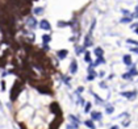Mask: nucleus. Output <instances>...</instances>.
<instances>
[{
  "mask_svg": "<svg viewBox=\"0 0 138 129\" xmlns=\"http://www.w3.org/2000/svg\"><path fill=\"white\" fill-rule=\"evenodd\" d=\"M132 20H133V16L130 14L129 17H122V19H121V23H130Z\"/></svg>",
  "mask_w": 138,
  "mask_h": 129,
  "instance_id": "22",
  "label": "nucleus"
},
{
  "mask_svg": "<svg viewBox=\"0 0 138 129\" xmlns=\"http://www.w3.org/2000/svg\"><path fill=\"white\" fill-rule=\"evenodd\" d=\"M134 32H135V33H137V34H138V28H137V29H135V30H134Z\"/></svg>",
  "mask_w": 138,
  "mask_h": 129,
  "instance_id": "33",
  "label": "nucleus"
},
{
  "mask_svg": "<svg viewBox=\"0 0 138 129\" xmlns=\"http://www.w3.org/2000/svg\"><path fill=\"white\" fill-rule=\"evenodd\" d=\"M26 25H28L30 29H36V26H37V20H36L34 17H29L28 20H26Z\"/></svg>",
  "mask_w": 138,
  "mask_h": 129,
  "instance_id": "5",
  "label": "nucleus"
},
{
  "mask_svg": "<svg viewBox=\"0 0 138 129\" xmlns=\"http://www.w3.org/2000/svg\"><path fill=\"white\" fill-rule=\"evenodd\" d=\"M50 111L57 116H62V111H61V107L58 105V103H51L50 104Z\"/></svg>",
  "mask_w": 138,
  "mask_h": 129,
  "instance_id": "2",
  "label": "nucleus"
},
{
  "mask_svg": "<svg viewBox=\"0 0 138 129\" xmlns=\"http://www.w3.org/2000/svg\"><path fill=\"white\" fill-rule=\"evenodd\" d=\"M129 74L132 75V76H133V75H137V70H135V69H132V70L129 71Z\"/></svg>",
  "mask_w": 138,
  "mask_h": 129,
  "instance_id": "29",
  "label": "nucleus"
},
{
  "mask_svg": "<svg viewBox=\"0 0 138 129\" xmlns=\"http://www.w3.org/2000/svg\"><path fill=\"white\" fill-rule=\"evenodd\" d=\"M122 59H124V63H125V65H128V66H130V65H132V57H130L129 54L124 55V58H122Z\"/></svg>",
  "mask_w": 138,
  "mask_h": 129,
  "instance_id": "13",
  "label": "nucleus"
},
{
  "mask_svg": "<svg viewBox=\"0 0 138 129\" xmlns=\"http://www.w3.org/2000/svg\"><path fill=\"white\" fill-rule=\"evenodd\" d=\"M91 108H92V104H91V103H87V104H86V108H84V111L88 113V112L91 111Z\"/></svg>",
  "mask_w": 138,
  "mask_h": 129,
  "instance_id": "25",
  "label": "nucleus"
},
{
  "mask_svg": "<svg viewBox=\"0 0 138 129\" xmlns=\"http://www.w3.org/2000/svg\"><path fill=\"white\" fill-rule=\"evenodd\" d=\"M112 129H117V126H113V128Z\"/></svg>",
  "mask_w": 138,
  "mask_h": 129,
  "instance_id": "34",
  "label": "nucleus"
},
{
  "mask_svg": "<svg viewBox=\"0 0 138 129\" xmlns=\"http://www.w3.org/2000/svg\"><path fill=\"white\" fill-rule=\"evenodd\" d=\"M96 75H97V74H90V75L87 76V80H93V79L96 78Z\"/></svg>",
  "mask_w": 138,
  "mask_h": 129,
  "instance_id": "26",
  "label": "nucleus"
},
{
  "mask_svg": "<svg viewBox=\"0 0 138 129\" xmlns=\"http://www.w3.org/2000/svg\"><path fill=\"white\" fill-rule=\"evenodd\" d=\"M72 23H63V21H59L58 23V26L59 28H63V26H68V25H71Z\"/></svg>",
  "mask_w": 138,
  "mask_h": 129,
  "instance_id": "23",
  "label": "nucleus"
},
{
  "mask_svg": "<svg viewBox=\"0 0 138 129\" xmlns=\"http://www.w3.org/2000/svg\"><path fill=\"white\" fill-rule=\"evenodd\" d=\"M103 63H105L104 57H97L96 62H95V63H92V66H99V65H103Z\"/></svg>",
  "mask_w": 138,
  "mask_h": 129,
  "instance_id": "12",
  "label": "nucleus"
},
{
  "mask_svg": "<svg viewBox=\"0 0 138 129\" xmlns=\"http://www.w3.org/2000/svg\"><path fill=\"white\" fill-rule=\"evenodd\" d=\"M42 41H43V43H49V42L51 41L50 34H43V36H42Z\"/></svg>",
  "mask_w": 138,
  "mask_h": 129,
  "instance_id": "18",
  "label": "nucleus"
},
{
  "mask_svg": "<svg viewBox=\"0 0 138 129\" xmlns=\"http://www.w3.org/2000/svg\"><path fill=\"white\" fill-rule=\"evenodd\" d=\"M133 52H135V53H138V48H134V49H132Z\"/></svg>",
  "mask_w": 138,
  "mask_h": 129,
  "instance_id": "32",
  "label": "nucleus"
},
{
  "mask_svg": "<svg viewBox=\"0 0 138 129\" xmlns=\"http://www.w3.org/2000/svg\"><path fill=\"white\" fill-rule=\"evenodd\" d=\"M92 95H93V96H95V99H96V100H97V101H99V103H100V104H103V103H104V100H103L101 98H99V96H97V95L95 94V92H92ZM99 103H97V104H99Z\"/></svg>",
  "mask_w": 138,
  "mask_h": 129,
  "instance_id": "24",
  "label": "nucleus"
},
{
  "mask_svg": "<svg viewBox=\"0 0 138 129\" xmlns=\"http://www.w3.org/2000/svg\"><path fill=\"white\" fill-rule=\"evenodd\" d=\"M76 71H78V62H76V61H72V62L70 63V72L71 74H75Z\"/></svg>",
  "mask_w": 138,
  "mask_h": 129,
  "instance_id": "10",
  "label": "nucleus"
},
{
  "mask_svg": "<svg viewBox=\"0 0 138 129\" xmlns=\"http://www.w3.org/2000/svg\"><path fill=\"white\" fill-rule=\"evenodd\" d=\"M84 59H86V62L87 63H92V59H91V54H90V52H86V54H84Z\"/></svg>",
  "mask_w": 138,
  "mask_h": 129,
  "instance_id": "17",
  "label": "nucleus"
},
{
  "mask_svg": "<svg viewBox=\"0 0 138 129\" xmlns=\"http://www.w3.org/2000/svg\"><path fill=\"white\" fill-rule=\"evenodd\" d=\"M23 86H24V82H21V80H16L13 84V87H12L11 90V100H16L17 96L20 95V92L23 91Z\"/></svg>",
  "mask_w": 138,
  "mask_h": 129,
  "instance_id": "1",
  "label": "nucleus"
},
{
  "mask_svg": "<svg viewBox=\"0 0 138 129\" xmlns=\"http://www.w3.org/2000/svg\"><path fill=\"white\" fill-rule=\"evenodd\" d=\"M84 124H86V126L90 128V129H95L96 128L95 124H93V120H87V121H84Z\"/></svg>",
  "mask_w": 138,
  "mask_h": 129,
  "instance_id": "14",
  "label": "nucleus"
},
{
  "mask_svg": "<svg viewBox=\"0 0 138 129\" xmlns=\"http://www.w3.org/2000/svg\"><path fill=\"white\" fill-rule=\"evenodd\" d=\"M91 117H92L93 121H100L103 119V115L97 111H93V112H91Z\"/></svg>",
  "mask_w": 138,
  "mask_h": 129,
  "instance_id": "7",
  "label": "nucleus"
},
{
  "mask_svg": "<svg viewBox=\"0 0 138 129\" xmlns=\"http://www.w3.org/2000/svg\"><path fill=\"white\" fill-rule=\"evenodd\" d=\"M67 129H79V124L76 123H71L67 125Z\"/></svg>",
  "mask_w": 138,
  "mask_h": 129,
  "instance_id": "19",
  "label": "nucleus"
},
{
  "mask_svg": "<svg viewBox=\"0 0 138 129\" xmlns=\"http://www.w3.org/2000/svg\"><path fill=\"white\" fill-rule=\"evenodd\" d=\"M1 90H3V91L5 90V83H4V80L1 82Z\"/></svg>",
  "mask_w": 138,
  "mask_h": 129,
  "instance_id": "31",
  "label": "nucleus"
},
{
  "mask_svg": "<svg viewBox=\"0 0 138 129\" xmlns=\"http://www.w3.org/2000/svg\"><path fill=\"white\" fill-rule=\"evenodd\" d=\"M128 42H129V43H134V45H138L137 41H133V40H128Z\"/></svg>",
  "mask_w": 138,
  "mask_h": 129,
  "instance_id": "30",
  "label": "nucleus"
},
{
  "mask_svg": "<svg viewBox=\"0 0 138 129\" xmlns=\"http://www.w3.org/2000/svg\"><path fill=\"white\" fill-rule=\"evenodd\" d=\"M33 13L36 14V16H37V14H42L43 13V8H42V7H37V8L33 9Z\"/></svg>",
  "mask_w": 138,
  "mask_h": 129,
  "instance_id": "15",
  "label": "nucleus"
},
{
  "mask_svg": "<svg viewBox=\"0 0 138 129\" xmlns=\"http://www.w3.org/2000/svg\"><path fill=\"white\" fill-rule=\"evenodd\" d=\"M83 91H84V87H82V86H80V87H78V90H76V94H82V92Z\"/></svg>",
  "mask_w": 138,
  "mask_h": 129,
  "instance_id": "27",
  "label": "nucleus"
},
{
  "mask_svg": "<svg viewBox=\"0 0 138 129\" xmlns=\"http://www.w3.org/2000/svg\"><path fill=\"white\" fill-rule=\"evenodd\" d=\"M67 54H68V52L66 49H62V50H58V52H57V57H58L59 59H65V58L67 57Z\"/></svg>",
  "mask_w": 138,
  "mask_h": 129,
  "instance_id": "8",
  "label": "nucleus"
},
{
  "mask_svg": "<svg viewBox=\"0 0 138 129\" xmlns=\"http://www.w3.org/2000/svg\"><path fill=\"white\" fill-rule=\"evenodd\" d=\"M39 28L43 29V30H50L51 25H50V23H49L48 20H42L41 23H39Z\"/></svg>",
  "mask_w": 138,
  "mask_h": 129,
  "instance_id": "6",
  "label": "nucleus"
},
{
  "mask_svg": "<svg viewBox=\"0 0 138 129\" xmlns=\"http://www.w3.org/2000/svg\"><path fill=\"white\" fill-rule=\"evenodd\" d=\"M37 90L39 91V94H42V95H51L53 92L50 91V88H48L46 86H39V84H37V86H34Z\"/></svg>",
  "mask_w": 138,
  "mask_h": 129,
  "instance_id": "4",
  "label": "nucleus"
},
{
  "mask_svg": "<svg viewBox=\"0 0 138 129\" xmlns=\"http://www.w3.org/2000/svg\"><path fill=\"white\" fill-rule=\"evenodd\" d=\"M75 52H76V54H82V53L83 52H84V46H76V50H75Z\"/></svg>",
  "mask_w": 138,
  "mask_h": 129,
  "instance_id": "21",
  "label": "nucleus"
},
{
  "mask_svg": "<svg viewBox=\"0 0 138 129\" xmlns=\"http://www.w3.org/2000/svg\"><path fill=\"white\" fill-rule=\"evenodd\" d=\"M121 95L122 96H125V98H128V99H134L135 96H137V92L135 91H132V92H121Z\"/></svg>",
  "mask_w": 138,
  "mask_h": 129,
  "instance_id": "9",
  "label": "nucleus"
},
{
  "mask_svg": "<svg viewBox=\"0 0 138 129\" xmlns=\"http://www.w3.org/2000/svg\"><path fill=\"white\" fill-rule=\"evenodd\" d=\"M61 123H62V116H58V119H54L53 121H51L50 126H49V129H59V125H61Z\"/></svg>",
  "mask_w": 138,
  "mask_h": 129,
  "instance_id": "3",
  "label": "nucleus"
},
{
  "mask_svg": "<svg viewBox=\"0 0 138 129\" xmlns=\"http://www.w3.org/2000/svg\"><path fill=\"white\" fill-rule=\"evenodd\" d=\"M112 112H113V107L112 105H110V107L108 105L107 107V113H112Z\"/></svg>",
  "mask_w": 138,
  "mask_h": 129,
  "instance_id": "28",
  "label": "nucleus"
},
{
  "mask_svg": "<svg viewBox=\"0 0 138 129\" xmlns=\"http://www.w3.org/2000/svg\"><path fill=\"white\" fill-rule=\"evenodd\" d=\"M93 53H95V54L97 55V57H103V54H104V50H103L101 48H96L95 52H93Z\"/></svg>",
  "mask_w": 138,
  "mask_h": 129,
  "instance_id": "16",
  "label": "nucleus"
},
{
  "mask_svg": "<svg viewBox=\"0 0 138 129\" xmlns=\"http://www.w3.org/2000/svg\"><path fill=\"white\" fill-rule=\"evenodd\" d=\"M68 119H70L71 121H72V123H76V124H80V120H79L78 117H75V116L74 115H70L68 116Z\"/></svg>",
  "mask_w": 138,
  "mask_h": 129,
  "instance_id": "20",
  "label": "nucleus"
},
{
  "mask_svg": "<svg viewBox=\"0 0 138 129\" xmlns=\"http://www.w3.org/2000/svg\"><path fill=\"white\" fill-rule=\"evenodd\" d=\"M91 37H92V34H90V33L86 36V38H84V45H83L84 48H88V46L92 45V40H91Z\"/></svg>",
  "mask_w": 138,
  "mask_h": 129,
  "instance_id": "11",
  "label": "nucleus"
}]
</instances>
